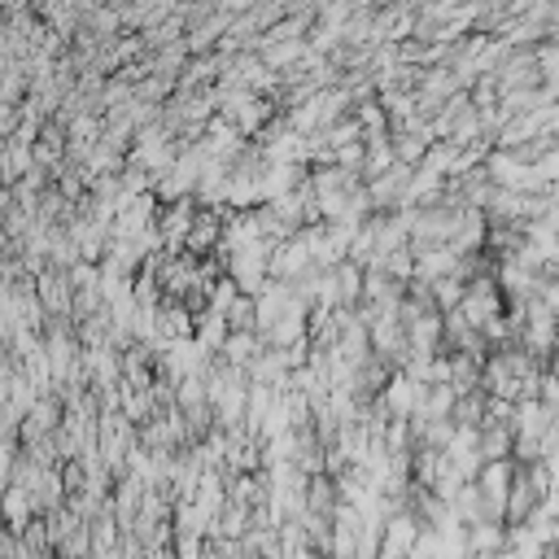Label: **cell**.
<instances>
[{"mask_svg":"<svg viewBox=\"0 0 559 559\" xmlns=\"http://www.w3.org/2000/svg\"><path fill=\"white\" fill-rule=\"evenodd\" d=\"M420 533H424V524H420L415 515H407V511L389 515V520H385L381 559H411V555H415V546H420Z\"/></svg>","mask_w":559,"mask_h":559,"instance_id":"obj_1","label":"cell"},{"mask_svg":"<svg viewBox=\"0 0 559 559\" xmlns=\"http://www.w3.org/2000/svg\"><path fill=\"white\" fill-rule=\"evenodd\" d=\"M468 546H472V555H489V559H498V555L507 550V529H502L498 520L468 524Z\"/></svg>","mask_w":559,"mask_h":559,"instance_id":"obj_2","label":"cell"}]
</instances>
